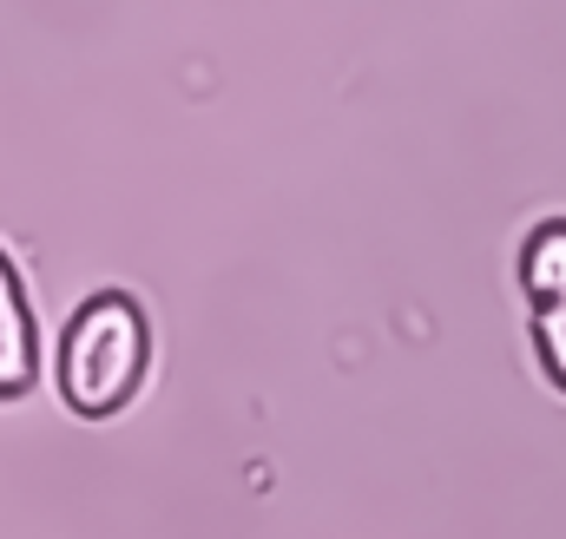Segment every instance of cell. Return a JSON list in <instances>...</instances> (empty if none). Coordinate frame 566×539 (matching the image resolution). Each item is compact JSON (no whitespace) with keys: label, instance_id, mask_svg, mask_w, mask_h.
I'll return each mask as SVG.
<instances>
[{"label":"cell","instance_id":"cell-1","mask_svg":"<svg viewBox=\"0 0 566 539\" xmlns=\"http://www.w3.org/2000/svg\"><path fill=\"white\" fill-rule=\"evenodd\" d=\"M145 362H151V329L145 309L126 289H99L66 316L60 336V395L73 414L106 421L139 395Z\"/></svg>","mask_w":566,"mask_h":539},{"label":"cell","instance_id":"cell-4","mask_svg":"<svg viewBox=\"0 0 566 539\" xmlns=\"http://www.w3.org/2000/svg\"><path fill=\"white\" fill-rule=\"evenodd\" d=\"M534 342H541L547 376L566 389V303H541V316H534Z\"/></svg>","mask_w":566,"mask_h":539},{"label":"cell","instance_id":"cell-2","mask_svg":"<svg viewBox=\"0 0 566 539\" xmlns=\"http://www.w3.org/2000/svg\"><path fill=\"white\" fill-rule=\"evenodd\" d=\"M40 376V342H33V309L20 296V276L0 251V402L27 395Z\"/></svg>","mask_w":566,"mask_h":539},{"label":"cell","instance_id":"cell-3","mask_svg":"<svg viewBox=\"0 0 566 539\" xmlns=\"http://www.w3.org/2000/svg\"><path fill=\"white\" fill-rule=\"evenodd\" d=\"M521 283L534 303H566V218L541 224L521 251Z\"/></svg>","mask_w":566,"mask_h":539}]
</instances>
